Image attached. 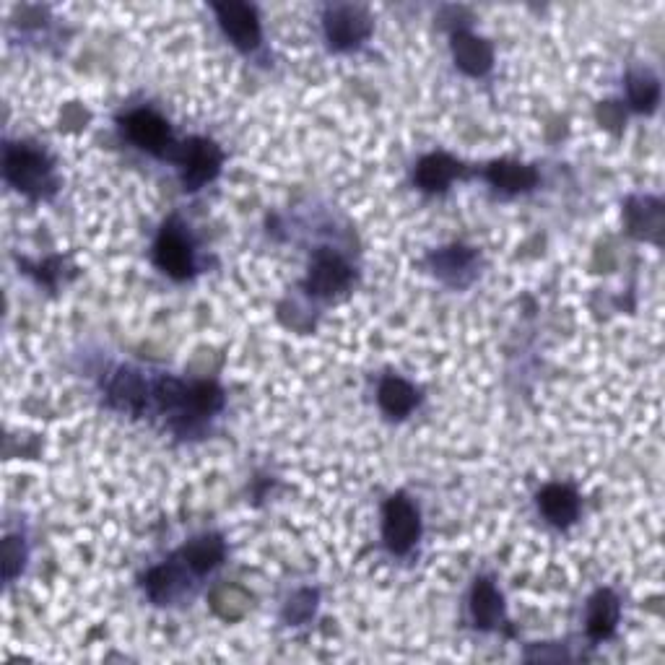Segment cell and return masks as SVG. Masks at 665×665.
Masks as SVG:
<instances>
[{
	"label": "cell",
	"instance_id": "1",
	"mask_svg": "<svg viewBox=\"0 0 665 665\" xmlns=\"http://www.w3.org/2000/svg\"><path fill=\"white\" fill-rule=\"evenodd\" d=\"M3 172L13 188L29 195H42L52 188L50 162L45 159V154H39L29 146H8Z\"/></svg>",
	"mask_w": 665,
	"mask_h": 665
},
{
	"label": "cell",
	"instance_id": "2",
	"mask_svg": "<svg viewBox=\"0 0 665 665\" xmlns=\"http://www.w3.org/2000/svg\"><path fill=\"white\" fill-rule=\"evenodd\" d=\"M419 512L406 497H393L385 504V515H382V533L388 541L390 551L395 554H406L419 538Z\"/></svg>",
	"mask_w": 665,
	"mask_h": 665
},
{
	"label": "cell",
	"instance_id": "3",
	"mask_svg": "<svg viewBox=\"0 0 665 665\" xmlns=\"http://www.w3.org/2000/svg\"><path fill=\"white\" fill-rule=\"evenodd\" d=\"M372 21L367 13L356 6H333L325 13V34H328L330 45L338 50L356 47L362 39L369 37Z\"/></svg>",
	"mask_w": 665,
	"mask_h": 665
},
{
	"label": "cell",
	"instance_id": "4",
	"mask_svg": "<svg viewBox=\"0 0 665 665\" xmlns=\"http://www.w3.org/2000/svg\"><path fill=\"white\" fill-rule=\"evenodd\" d=\"M182 180L190 190H198L201 185H206L208 180H214L219 175L221 167V151L214 141H206V138H193L190 143H185L182 149Z\"/></svg>",
	"mask_w": 665,
	"mask_h": 665
},
{
	"label": "cell",
	"instance_id": "5",
	"mask_svg": "<svg viewBox=\"0 0 665 665\" xmlns=\"http://www.w3.org/2000/svg\"><path fill=\"white\" fill-rule=\"evenodd\" d=\"M154 260L172 278H188L193 273V252L185 234L175 226H164L154 247Z\"/></svg>",
	"mask_w": 665,
	"mask_h": 665
},
{
	"label": "cell",
	"instance_id": "6",
	"mask_svg": "<svg viewBox=\"0 0 665 665\" xmlns=\"http://www.w3.org/2000/svg\"><path fill=\"white\" fill-rule=\"evenodd\" d=\"M216 16L221 21V29L229 34L234 45L242 50H252L260 42V24L255 8L245 3H216Z\"/></svg>",
	"mask_w": 665,
	"mask_h": 665
},
{
	"label": "cell",
	"instance_id": "7",
	"mask_svg": "<svg viewBox=\"0 0 665 665\" xmlns=\"http://www.w3.org/2000/svg\"><path fill=\"white\" fill-rule=\"evenodd\" d=\"M351 281V268L343 263L338 255L323 250L317 252L315 263L310 268V278H307V286L310 291H315L317 297H328V294H336V291L346 289Z\"/></svg>",
	"mask_w": 665,
	"mask_h": 665
},
{
	"label": "cell",
	"instance_id": "8",
	"mask_svg": "<svg viewBox=\"0 0 665 665\" xmlns=\"http://www.w3.org/2000/svg\"><path fill=\"white\" fill-rule=\"evenodd\" d=\"M125 130H128V136L133 138L141 149L151 151V154H162L164 146L169 143V125L164 123L162 117L149 110H138L133 112V115H128Z\"/></svg>",
	"mask_w": 665,
	"mask_h": 665
},
{
	"label": "cell",
	"instance_id": "9",
	"mask_svg": "<svg viewBox=\"0 0 665 665\" xmlns=\"http://www.w3.org/2000/svg\"><path fill=\"white\" fill-rule=\"evenodd\" d=\"M452 55H455V63H458L460 71H465L468 76H481L491 68V47L484 39L473 37L468 32L455 34L452 39Z\"/></svg>",
	"mask_w": 665,
	"mask_h": 665
},
{
	"label": "cell",
	"instance_id": "10",
	"mask_svg": "<svg viewBox=\"0 0 665 665\" xmlns=\"http://www.w3.org/2000/svg\"><path fill=\"white\" fill-rule=\"evenodd\" d=\"M538 504H541L543 515L549 517L554 525H569L580 512V499L569 486L562 484H551L541 491V497H538Z\"/></svg>",
	"mask_w": 665,
	"mask_h": 665
},
{
	"label": "cell",
	"instance_id": "11",
	"mask_svg": "<svg viewBox=\"0 0 665 665\" xmlns=\"http://www.w3.org/2000/svg\"><path fill=\"white\" fill-rule=\"evenodd\" d=\"M619 624V601L611 590H601L593 595L588 608V634L593 640L611 637Z\"/></svg>",
	"mask_w": 665,
	"mask_h": 665
},
{
	"label": "cell",
	"instance_id": "12",
	"mask_svg": "<svg viewBox=\"0 0 665 665\" xmlns=\"http://www.w3.org/2000/svg\"><path fill=\"white\" fill-rule=\"evenodd\" d=\"M627 224L632 234L647 239H660L663 229V208L653 198H632L627 203Z\"/></svg>",
	"mask_w": 665,
	"mask_h": 665
},
{
	"label": "cell",
	"instance_id": "13",
	"mask_svg": "<svg viewBox=\"0 0 665 665\" xmlns=\"http://www.w3.org/2000/svg\"><path fill=\"white\" fill-rule=\"evenodd\" d=\"M486 177L494 188L504 190V193H523L538 182L536 169L517 162H494L486 169Z\"/></svg>",
	"mask_w": 665,
	"mask_h": 665
},
{
	"label": "cell",
	"instance_id": "14",
	"mask_svg": "<svg viewBox=\"0 0 665 665\" xmlns=\"http://www.w3.org/2000/svg\"><path fill=\"white\" fill-rule=\"evenodd\" d=\"M146 393H149L146 382L133 369H120L110 385V401L123 411H141Z\"/></svg>",
	"mask_w": 665,
	"mask_h": 665
},
{
	"label": "cell",
	"instance_id": "15",
	"mask_svg": "<svg viewBox=\"0 0 665 665\" xmlns=\"http://www.w3.org/2000/svg\"><path fill=\"white\" fill-rule=\"evenodd\" d=\"M377 395H380L382 411L390 416H398V419L411 414L416 403H419V393L401 377H385Z\"/></svg>",
	"mask_w": 665,
	"mask_h": 665
},
{
	"label": "cell",
	"instance_id": "16",
	"mask_svg": "<svg viewBox=\"0 0 665 665\" xmlns=\"http://www.w3.org/2000/svg\"><path fill=\"white\" fill-rule=\"evenodd\" d=\"M182 559L188 562V567L198 575H206L214 567H219L221 559H224V543L219 536H201L190 541L185 549H182Z\"/></svg>",
	"mask_w": 665,
	"mask_h": 665
},
{
	"label": "cell",
	"instance_id": "17",
	"mask_svg": "<svg viewBox=\"0 0 665 665\" xmlns=\"http://www.w3.org/2000/svg\"><path fill=\"white\" fill-rule=\"evenodd\" d=\"M455 175H460V164L452 156L432 154L421 159L419 169H416V182L424 190H442L445 185H450Z\"/></svg>",
	"mask_w": 665,
	"mask_h": 665
},
{
	"label": "cell",
	"instance_id": "18",
	"mask_svg": "<svg viewBox=\"0 0 665 665\" xmlns=\"http://www.w3.org/2000/svg\"><path fill=\"white\" fill-rule=\"evenodd\" d=\"M471 611L473 619L481 629H491L502 619V595L489 580H478L471 595Z\"/></svg>",
	"mask_w": 665,
	"mask_h": 665
},
{
	"label": "cell",
	"instance_id": "19",
	"mask_svg": "<svg viewBox=\"0 0 665 665\" xmlns=\"http://www.w3.org/2000/svg\"><path fill=\"white\" fill-rule=\"evenodd\" d=\"M252 598L239 585H219L211 593V608L224 621H237L250 611Z\"/></svg>",
	"mask_w": 665,
	"mask_h": 665
},
{
	"label": "cell",
	"instance_id": "20",
	"mask_svg": "<svg viewBox=\"0 0 665 665\" xmlns=\"http://www.w3.org/2000/svg\"><path fill=\"white\" fill-rule=\"evenodd\" d=\"M627 89H629V99H632V104L637 107V110L650 112L655 104H658L660 86H658V78H655L650 71L629 73Z\"/></svg>",
	"mask_w": 665,
	"mask_h": 665
},
{
	"label": "cell",
	"instance_id": "21",
	"mask_svg": "<svg viewBox=\"0 0 665 665\" xmlns=\"http://www.w3.org/2000/svg\"><path fill=\"white\" fill-rule=\"evenodd\" d=\"M182 577L172 564H162V567L151 569L149 577H146V590L154 598L156 603H167L175 598V593L180 590Z\"/></svg>",
	"mask_w": 665,
	"mask_h": 665
},
{
	"label": "cell",
	"instance_id": "22",
	"mask_svg": "<svg viewBox=\"0 0 665 665\" xmlns=\"http://www.w3.org/2000/svg\"><path fill=\"white\" fill-rule=\"evenodd\" d=\"M221 406V390L211 382H201V385H193L188 388V403L185 408H190L193 414H214L216 408Z\"/></svg>",
	"mask_w": 665,
	"mask_h": 665
},
{
	"label": "cell",
	"instance_id": "23",
	"mask_svg": "<svg viewBox=\"0 0 665 665\" xmlns=\"http://www.w3.org/2000/svg\"><path fill=\"white\" fill-rule=\"evenodd\" d=\"M473 263V252L465 247H447V250L434 255V268L440 276H455L460 271H468V265Z\"/></svg>",
	"mask_w": 665,
	"mask_h": 665
},
{
	"label": "cell",
	"instance_id": "24",
	"mask_svg": "<svg viewBox=\"0 0 665 665\" xmlns=\"http://www.w3.org/2000/svg\"><path fill=\"white\" fill-rule=\"evenodd\" d=\"M21 564H24V546H21L19 538H6L3 541V575H6V580L16 577Z\"/></svg>",
	"mask_w": 665,
	"mask_h": 665
},
{
	"label": "cell",
	"instance_id": "25",
	"mask_svg": "<svg viewBox=\"0 0 665 665\" xmlns=\"http://www.w3.org/2000/svg\"><path fill=\"white\" fill-rule=\"evenodd\" d=\"M598 117H601V123L606 125V128L614 130V128H619L621 120H624V112H621L614 102H606L601 110H598Z\"/></svg>",
	"mask_w": 665,
	"mask_h": 665
}]
</instances>
